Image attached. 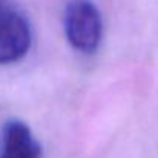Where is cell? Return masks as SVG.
Returning a JSON list of instances; mask_svg holds the SVG:
<instances>
[{
	"mask_svg": "<svg viewBox=\"0 0 158 158\" xmlns=\"http://www.w3.org/2000/svg\"><path fill=\"white\" fill-rule=\"evenodd\" d=\"M31 28L19 11L0 5V64L22 60L31 48Z\"/></svg>",
	"mask_w": 158,
	"mask_h": 158,
	"instance_id": "obj_2",
	"label": "cell"
},
{
	"mask_svg": "<svg viewBox=\"0 0 158 158\" xmlns=\"http://www.w3.org/2000/svg\"><path fill=\"white\" fill-rule=\"evenodd\" d=\"M64 34L69 45L83 54L95 52L103 37V20L91 0H71L64 9Z\"/></svg>",
	"mask_w": 158,
	"mask_h": 158,
	"instance_id": "obj_1",
	"label": "cell"
},
{
	"mask_svg": "<svg viewBox=\"0 0 158 158\" xmlns=\"http://www.w3.org/2000/svg\"><path fill=\"white\" fill-rule=\"evenodd\" d=\"M2 3H3V0H0V5H2Z\"/></svg>",
	"mask_w": 158,
	"mask_h": 158,
	"instance_id": "obj_4",
	"label": "cell"
},
{
	"mask_svg": "<svg viewBox=\"0 0 158 158\" xmlns=\"http://www.w3.org/2000/svg\"><path fill=\"white\" fill-rule=\"evenodd\" d=\"M0 158H43L42 146L29 126L20 120H9L0 134Z\"/></svg>",
	"mask_w": 158,
	"mask_h": 158,
	"instance_id": "obj_3",
	"label": "cell"
}]
</instances>
